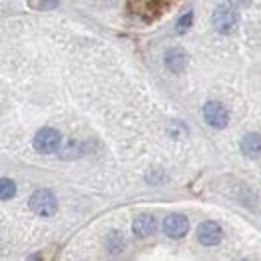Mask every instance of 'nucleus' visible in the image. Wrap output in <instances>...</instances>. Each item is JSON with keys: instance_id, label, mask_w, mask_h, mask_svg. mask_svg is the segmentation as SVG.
<instances>
[{"instance_id": "obj_13", "label": "nucleus", "mask_w": 261, "mask_h": 261, "mask_svg": "<svg viewBox=\"0 0 261 261\" xmlns=\"http://www.w3.org/2000/svg\"><path fill=\"white\" fill-rule=\"evenodd\" d=\"M55 4H59L57 0H46V2H42V6H55Z\"/></svg>"}, {"instance_id": "obj_3", "label": "nucleus", "mask_w": 261, "mask_h": 261, "mask_svg": "<svg viewBox=\"0 0 261 261\" xmlns=\"http://www.w3.org/2000/svg\"><path fill=\"white\" fill-rule=\"evenodd\" d=\"M57 207H59L57 199H55V195L50 191H46V189H40V191L33 193V197H31V209H33L36 215H40V217L55 215L57 213Z\"/></svg>"}, {"instance_id": "obj_4", "label": "nucleus", "mask_w": 261, "mask_h": 261, "mask_svg": "<svg viewBox=\"0 0 261 261\" xmlns=\"http://www.w3.org/2000/svg\"><path fill=\"white\" fill-rule=\"evenodd\" d=\"M203 117H205L207 125L213 127V129H225L229 123L227 109L221 102H217V100H209L203 107Z\"/></svg>"}, {"instance_id": "obj_7", "label": "nucleus", "mask_w": 261, "mask_h": 261, "mask_svg": "<svg viewBox=\"0 0 261 261\" xmlns=\"http://www.w3.org/2000/svg\"><path fill=\"white\" fill-rule=\"evenodd\" d=\"M155 229H157V219L149 213H143L133 221V233L137 237H149L155 233Z\"/></svg>"}, {"instance_id": "obj_10", "label": "nucleus", "mask_w": 261, "mask_h": 261, "mask_svg": "<svg viewBox=\"0 0 261 261\" xmlns=\"http://www.w3.org/2000/svg\"><path fill=\"white\" fill-rule=\"evenodd\" d=\"M0 189H2V201H8L10 197H14L16 193V185H14V181H10V179H2L0 181Z\"/></svg>"}, {"instance_id": "obj_2", "label": "nucleus", "mask_w": 261, "mask_h": 261, "mask_svg": "<svg viewBox=\"0 0 261 261\" xmlns=\"http://www.w3.org/2000/svg\"><path fill=\"white\" fill-rule=\"evenodd\" d=\"M33 145L38 153L50 155V153H55V151L61 147V133L50 129V127H44V129H40L34 135Z\"/></svg>"}, {"instance_id": "obj_5", "label": "nucleus", "mask_w": 261, "mask_h": 261, "mask_svg": "<svg viewBox=\"0 0 261 261\" xmlns=\"http://www.w3.org/2000/svg\"><path fill=\"white\" fill-rule=\"evenodd\" d=\"M163 231H165V235H169V237H173V239H181V237H185L187 231H189V221H187V217L181 215V213H171V215L165 219Z\"/></svg>"}, {"instance_id": "obj_11", "label": "nucleus", "mask_w": 261, "mask_h": 261, "mask_svg": "<svg viewBox=\"0 0 261 261\" xmlns=\"http://www.w3.org/2000/svg\"><path fill=\"white\" fill-rule=\"evenodd\" d=\"M191 22H193V12H187V14H183L179 20H177V29H175V33L177 34H183L185 31H189V27H191Z\"/></svg>"}, {"instance_id": "obj_1", "label": "nucleus", "mask_w": 261, "mask_h": 261, "mask_svg": "<svg viewBox=\"0 0 261 261\" xmlns=\"http://www.w3.org/2000/svg\"><path fill=\"white\" fill-rule=\"evenodd\" d=\"M211 22L215 27V31L221 34H231L237 29V14L229 4H221L213 10Z\"/></svg>"}, {"instance_id": "obj_8", "label": "nucleus", "mask_w": 261, "mask_h": 261, "mask_svg": "<svg viewBox=\"0 0 261 261\" xmlns=\"http://www.w3.org/2000/svg\"><path fill=\"white\" fill-rule=\"evenodd\" d=\"M165 65L171 72H183V68L187 66V55L183 48H171L165 53Z\"/></svg>"}, {"instance_id": "obj_6", "label": "nucleus", "mask_w": 261, "mask_h": 261, "mask_svg": "<svg viewBox=\"0 0 261 261\" xmlns=\"http://www.w3.org/2000/svg\"><path fill=\"white\" fill-rule=\"evenodd\" d=\"M197 239L203 245H217L221 241V227L213 221H205L197 229Z\"/></svg>"}, {"instance_id": "obj_12", "label": "nucleus", "mask_w": 261, "mask_h": 261, "mask_svg": "<svg viewBox=\"0 0 261 261\" xmlns=\"http://www.w3.org/2000/svg\"><path fill=\"white\" fill-rule=\"evenodd\" d=\"M229 2H231L233 6H247L251 0H229Z\"/></svg>"}, {"instance_id": "obj_9", "label": "nucleus", "mask_w": 261, "mask_h": 261, "mask_svg": "<svg viewBox=\"0 0 261 261\" xmlns=\"http://www.w3.org/2000/svg\"><path fill=\"white\" fill-rule=\"evenodd\" d=\"M241 151L245 157H259L261 155V135L259 133H249L241 141Z\"/></svg>"}]
</instances>
